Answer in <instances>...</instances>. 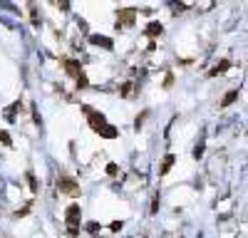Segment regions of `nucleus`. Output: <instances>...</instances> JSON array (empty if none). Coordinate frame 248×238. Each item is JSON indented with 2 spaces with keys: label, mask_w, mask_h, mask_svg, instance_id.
I'll use <instances>...</instances> for the list:
<instances>
[{
  "label": "nucleus",
  "mask_w": 248,
  "mask_h": 238,
  "mask_svg": "<svg viewBox=\"0 0 248 238\" xmlns=\"http://www.w3.org/2000/svg\"><path fill=\"white\" fill-rule=\"evenodd\" d=\"M55 3H57L62 10H67V8H70V3H67V0H55Z\"/></svg>",
  "instance_id": "obj_5"
},
{
  "label": "nucleus",
  "mask_w": 248,
  "mask_h": 238,
  "mask_svg": "<svg viewBox=\"0 0 248 238\" xmlns=\"http://www.w3.org/2000/svg\"><path fill=\"white\" fill-rule=\"evenodd\" d=\"M0 8H5V10H10V13H17V8L10 5V0H0Z\"/></svg>",
  "instance_id": "obj_4"
},
{
  "label": "nucleus",
  "mask_w": 248,
  "mask_h": 238,
  "mask_svg": "<svg viewBox=\"0 0 248 238\" xmlns=\"http://www.w3.org/2000/svg\"><path fill=\"white\" fill-rule=\"evenodd\" d=\"M90 43H92V45H97V47L112 50V40H109V37H105V35H92V37H90Z\"/></svg>",
  "instance_id": "obj_1"
},
{
  "label": "nucleus",
  "mask_w": 248,
  "mask_h": 238,
  "mask_svg": "<svg viewBox=\"0 0 248 238\" xmlns=\"http://www.w3.org/2000/svg\"><path fill=\"white\" fill-rule=\"evenodd\" d=\"M161 30H164V28H161L159 23H152V25L147 28V35H161Z\"/></svg>",
  "instance_id": "obj_2"
},
{
  "label": "nucleus",
  "mask_w": 248,
  "mask_h": 238,
  "mask_svg": "<svg viewBox=\"0 0 248 238\" xmlns=\"http://www.w3.org/2000/svg\"><path fill=\"white\" fill-rule=\"evenodd\" d=\"M236 97H238V89H233V92H229V94H226V99H223V102H221V104H223V107H229V104L233 102V99H236Z\"/></svg>",
  "instance_id": "obj_3"
}]
</instances>
